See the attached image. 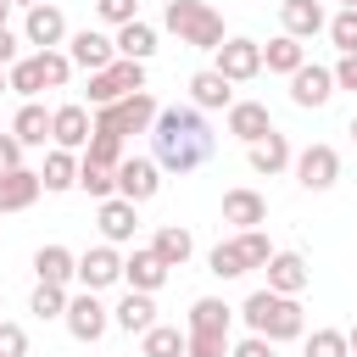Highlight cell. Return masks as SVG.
I'll list each match as a JSON object with an SVG mask.
<instances>
[{
  "instance_id": "27",
  "label": "cell",
  "mask_w": 357,
  "mask_h": 357,
  "mask_svg": "<svg viewBox=\"0 0 357 357\" xmlns=\"http://www.w3.org/2000/svg\"><path fill=\"white\" fill-rule=\"evenodd\" d=\"M151 251L167 262V268H184L190 262V251H195V240H190V229H178V223H167V229H156V240H151Z\"/></svg>"
},
{
  "instance_id": "53",
  "label": "cell",
  "mask_w": 357,
  "mask_h": 357,
  "mask_svg": "<svg viewBox=\"0 0 357 357\" xmlns=\"http://www.w3.org/2000/svg\"><path fill=\"white\" fill-rule=\"evenodd\" d=\"M6 6H11V0H0V28H6Z\"/></svg>"
},
{
  "instance_id": "20",
  "label": "cell",
  "mask_w": 357,
  "mask_h": 357,
  "mask_svg": "<svg viewBox=\"0 0 357 357\" xmlns=\"http://www.w3.org/2000/svg\"><path fill=\"white\" fill-rule=\"evenodd\" d=\"M190 95H195V112H229L234 106V84L223 73H212V67L190 78Z\"/></svg>"
},
{
  "instance_id": "54",
  "label": "cell",
  "mask_w": 357,
  "mask_h": 357,
  "mask_svg": "<svg viewBox=\"0 0 357 357\" xmlns=\"http://www.w3.org/2000/svg\"><path fill=\"white\" fill-rule=\"evenodd\" d=\"M0 89H11V84H6V67H0Z\"/></svg>"
},
{
  "instance_id": "33",
  "label": "cell",
  "mask_w": 357,
  "mask_h": 357,
  "mask_svg": "<svg viewBox=\"0 0 357 357\" xmlns=\"http://www.w3.org/2000/svg\"><path fill=\"white\" fill-rule=\"evenodd\" d=\"M234 251H240L245 273H251V268H268V257H273V245H268L262 229H240V234H234Z\"/></svg>"
},
{
  "instance_id": "2",
  "label": "cell",
  "mask_w": 357,
  "mask_h": 357,
  "mask_svg": "<svg viewBox=\"0 0 357 357\" xmlns=\"http://www.w3.org/2000/svg\"><path fill=\"white\" fill-rule=\"evenodd\" d=\"M240 318H245L251 335H262V340H296V335L307 329L301 301H296V296H273V290H251L245 307H240Z\"/></svg>"
},
{
  "instance_id": "49",
  "label": "cell",
  "mask_w": 357,
  "mask_h": 357,
  "mask_svg": "<svg viewBox=\"0 0 357 357\" xmlns=\"http://www.w3.org/2000/svg\"><path fill=\"white\" fill-rule=\"evenodd\" d=\"M346 351H351V357H357V324H351V329H346Z\"/></svg>"
},
{
  "instance_id": "37",
  "label": "cell",
  "mask_w": 357,
  "mask_h": 357,
  "mask_svg": "<svg viewBox=\"0 0 357 357\" xmlns=\"http://www.w3.org/2000/svg\"><path fill=\"white\" fill-rule=\"evenodd\" d=\"M28 312H33V318H61V312H67V290H61V284H39L33 301H28Z\"/></svg>"
},
{
  "instance_id": "29",
  "label": "cell",
  "mask_w": 357,
  "mask_h": 357,
  "mask_svg": "<svg viewBox=\"0 0 357 357\" xmlns=\"http://www.w3.org/2000/svg\"><path fill=\"white\" fill-rule=\"evenodd\" d=\"M301 61H307V50H301V39H290V33H279L273 45H262V67H268V73H284V78H290Z\"/></svg>"
},
{
  "instance_id": "28",
  "label": "cell",
  "mask_w": 357,
  "mask_h": 357,
  "mask_svg": "<svg viewBox=\"0 0 357 357\" xmlns=\"http://www.w3.org/2000/svg\"><path fill=\"white\" fill-rule=\"evenodd\" d=\"M117 329H128V335H145L151 324H156V307H151V296H139V290H128L123 301H117Z\"/></svg>"
},
{
  "instance_id": "11",
  "label": "cell",
  "mask_w": 357,
  "mask_h": 357,
  "mask_svg": "<svg viewBox=\"0 0 357 357\" xmlns=\"http://www.w3.org/2000/svg\"><path fill=\"white\" fill-rule=\"evenodd\" d=\"M67 61H73V67H84V73H106V67L117 61V45H112L106 33H95V28H84V33H73Z\"/></svg>"
},
{
  "instance_id": "19",
  "label": "cell",
  "mask_w": 357,
  "mask_h": 357,
  "mask_svg": "<svg viewBox=\"0 0 357 357\" xmlns=\"http://www.w3.org/2000/svg\"><path fill=\"white\" fill-rule=\"evenodd\" d=\"M22 33H28V45L56 50V45L67 39V17H61L56 6H33V11H28V22H22Z\"/></svg>"
},
{
  "instance_id": "5",
  "label": "cell",
  "mask_w": 357,
  "mask_h": 357,
  "mask_svg": "<svg viewBox=\"0 0 357 357\" xmlns=\"http://www.w3.org/2000/svg\"><path fill=\"white\" fill-rule=\"evenodd\" d=\"M145 89V61H112L106 73H89V106H112L123 95H139Z\"/></svg>"
},
{
  "instance_id": "42",
  "label": "cell",
  "mask_w": 357,
  "mask_h": 357,
  "mask_svg": "<svg viewBox=\"0 0 357 357\" xmlns=\"http://www.w3.org/2000/svg\"><path fill=\"white\" fill-rule=\"evenodd\" d=\"M39 73H45V89H61L67 73H73V61H67L61 50H39Z\"/></svg>"
},
{
  "instance_id": "9",
  "label": "cell",
  "mask_w": 357,
  "mask_h": 357,
  "mask_svg": "<svg viewBox=\"0 0 357 357\" xmlns=\"http://www.w3.org/2000/svg\"><path fill=\"white\" fill-rule=\"evenodd\" d=\"M61 318H67V335H73V340H84V346H89V340H100V335H106V324H112V312L95 301V290L73 296Z\"/></svg>"
},
{
  "instance_id": "6",
  "label": "cell",
  "mask_w": 357,
  "mask_h": 357,
  "mask_svg": "<svg viewBox=\"0 0 357 357\" xmlns=\"http://www.w3.org/2000/svg\"><path fill=\"white\" fill-rule=\"evenodd\" d=\"M212 56H218V67H212V73H223L229 84H245V78H257V73H262V45H257V39H223Z\"/></svg>"
},
{
  "instance_id": "47",
  "label": "cell",
  "mask_w": 357,
  "mask_h": 357,
  "mask_svg": "<svg viewBox=\"0 0 357 357\" xmlns=\"http://www.w3.org/2000/svg\"><path fill=\"white\" fill-rule=\"evenodd\" d=\"M335 89H351V95H357V56H340V67H335Z\"/></svg>"
},
{
  "instance_id": "16",
  "label": "cell",
  "mask_w": 357,
  "mask_h": 357,
  "mask_svg": "<svg viewBox=\"0 0 357 357\" xmlns=\"http://www.w3.org/2000/svg\"><path fill=\"white\" fill-rule=\"evenodd\" d=\"M167 262L156 257V251H134L128 262H123V279H128V290H139V296H151V290H162L167 284Z\"/></svg>"
},
{
  "instance_id": "23",
  "label": "cell",
  "mask_w": 357,
  "mask_h": 357,
  "mask_svg": "<svg viewBox=\"0 0 357 357\" xmlns=\"http://www.w3.org/2000/svg\"><path fill=\"white\" fill-rule=\"evenodd\" d=\"M112 45H117V56H123V61H151V50H156V28L134 17V22H123V28H117V39H112Z\"/></svg>"
},
{
  "instance_id": "44",
  "label": "cell",
  "mask_w": 357,
  "mask_h": 357,
  "mask_svg": "<svg viewBox=\"0 0 357 357\" xmlns=\"http://www.w3.org/2000/svg\"><path fill=\"white\" fill-rule=\"evenodd\" d=\"M95 11H100L106 22H117V28H123V22H134V11H139V0H95Z\"/></svg>"
},
{
  "instance_id": "24",
  "label": "cell",
  "mask_w": 357,
  "mask_h": 357,
  "mask_svg": "<svg viewBox=\"0 0 357 357\" xmlns=\"http://www.w3.org/2000/svg\"><path fill=\"white\" fill-rule=\"evenodd\" d=\"M134 201H123V195H112V201H100V234H106V245H117V240H134Z\"/></svg>"
},
{
  "instance_id": "39",
  "label": "cell",
  "mask_w": 357,
  "mask_h": 357,
  "mask_svg": "<svg viewBox=\"0 0 357 357\" xmlns=\"http://www.w3.org/2000/svg\"><path fill=\"white\" fill-rule=\"evenodd\" d=\"M307 357H351L346 351V329H312L307 335Z\"/></svg>"
},
{
  "instance_id": "17",
  "label": "cell",
  "mask_w": 357,
  "mask_h": 357,
  "mask_svg": "<svg viewBox=\"0 0 357 357\" xmlns=\"http://www.w3.org/2000/svg\"><path fill=\"white\" fill-rule=\"evenodd\" d=\"M279 22H284L290 39H312V33L329 28V17H324L318 0H284V6H279Z\"/></svg>"
},
{
  "instance_id": "40",
  "label": "cell",
  "mask_w": 357,
  "mask_h": 357,
  "mask_svg": "<svg viewBox=\"0 0 357 357\" xmlns=\"http://www.w3.org/2000/svg\"><path fill=\"white\" fill-rule=\"evenodd\" d=\"M212 273H218V279H240V273H245L234 240H218V245H212Z\"/></svg>"
},
{
  "instance_id": "48",
  "label": "cell",
  "mask_w": 357,
  "mask_h": 357,
  "mask_svg": "<svg viewBox=\"0 0 357 357\" xmlns=\"http://www.w3.org/2000/svg\"><path fill=\"white\" fill-rule=\"evenodd\" d=\"M11 61H17V33L0 28V67H11Z\"/></svg>"
},
{
  "instance_id": "34",
  "label": "cell",
  "mask_w": 357,
  "mask_h": 357,
  "mask_svg": "<svg viewBox=\"0 0 357 357\" xmlns=\"http://www.w3.org/2000/svg\"><path fill=\"white\" fill-rule=\"evenodd\" d=\"M6 84H11L17 95H28V100H33V95L45 89V73H39V56H28V61H11V73H6Z\"/></svg>"
},
{
  "instance_id": "38",
  "label": "cell",
  "mask_w": 357,
  "mask_h": 357,
  "mask_svg": "<svg viewBox=\"0 0 357 357\" xmlns=\"http://www.w3.org/2000/svg\"><path fill=\"white\" fill-rule=\"evenodd\" d=\"M329 39L340 56H357V11H335L329 17Z\"/></svg>"
},
{
  "instance_id": "15",
  "label": "cell",
  "mask_w": 357,
  "mask_h": 357,
  "mask_svg": "<svg viewBox=\"0 0 357 357\" xmlns=\"http://www.w3.org/2000/svg\"><path fill=\"white\" fill-rule=\"evenodd\" d=\"M229 134H234V139H245V145L268 139V134H273L268 106H262V100H234V106H229Z\"/></svg>"
},
{
  "instance_id": "3",
  "label": "cell",
  "mask_w": 357,
  "mask_h": 357,
  "mask_svg": "<svg viewBox=\"0 0 357 357\" xmlns=\"http://www.w3.org/2000/svg\"><path fill=\"white\" fill-rule=\"evenodd\" d=\"M162 22H167V28L178 33V45H190V50H218V45H223V17H218L206 0H167Z\"/></svg>"
},
{
  "instance_id": "10",
  "label": "cell",
  "mask_w": 357,
  "mask_h": 357,
  "mask_svg": "<svg viewBox=\"0 0 357 357\" xmlns=\"http://www.w3.org/2000/svg\"><path fill=\"white\" fill-rule=\"evenodd\" d=\"M340 178V156L329 151V145H307L301 156H296V184L301 190H329Z\"/></svg>"
},
{
  "instance_id": "25",
  "label": "cell",
  "mask_w": 357,
  "mask_h": 357,
  "mask_svg": "<svg viewBox=\"0 0 357 357\" xmlns=\"http://www.w3.org/2000/svg\"><path fill=\"white\" fill-rule=\"evenodd\" d=\"M229 318H234V307H223L218 296H201L190 307V335H229Z\"/></svg>"
},
{
  "instance_id": "43",
  "label": "cell",
  "mask_w": 357,
  "mask_h": 357,
  "mask_svg": "<svg viewBox=\"0 0 357 357\" xmlns=\"http://www.w3.org/2000/svg\"><path fill=\"white\" fill-rule=\"evenodd\" d=\"M22 351H28V329L0 318V357H22Z\"/></svg>"
},
{
  "instance_id": "4",
  "label": "cell",
  "mask_w": 357,
  "mask_h": 357,
  "mask_svg": "<svg viewBox=\"0 0 357 357\" xmlns=\"http://www.w3.org/2000/svg\"><path fill=\"white\" fill-rule=\"evenodd\" d=\"M156 112H162V106L139 89V95H123V100H112V106H95L89 123H95V134H117V139H123V134H145V128L156 123Z\"/></svg>"
},
{
  "instance_id": "21",
  "label": "cell",
  "mask_w": 357,
  "mask_h": 357,
  "mask_svg": "<svg viewBox=\"0 0 357 357\" xmlns=\"http://www.w3.org/2000/svg\"><path fill=\"white\" fill-rule=\"evenodd\" d=\"M223 223L257 229V223H268V201H262L257 190H229V195H223Z\"/></svg>"
},
{
  "instance_id": "35",
  "label": "cell",
  "mask_w": 357,
  "mask_h": 357,
  "mask_svg": "<svg viewBox=\"0 0 357 357\" xmlns=\"http://www.w3.org/2000/svg\"><path fill=\"white\" fill-rule=\"evenodd\" d=\"M84 162H95V167H112V173H117V162H123V139H117V134H89Z\"/></svg>"
},
{
  "instance_id": "14",
  "label": "cell",
  "mask_w": 357,
  "mask_h": 357,
  "mask_svg": "<svg viewBox=\"0 0 357 357\" xmlns=\"http://www.w3.org/2000/svg\"><path fill=\"white\" fill-rule=\"evenodd\" d=\"M78 279H84V290H106V284L123 279V257H117L112 245H89V251L78 257Z\"/></svg>"
},
{
  "instance_id": "7",
  "label": "cell",
  "mask_w": 357,
  "mask_h": 357,
  "mask_svg": "<svg viewBox=\"0 0 357 357\" xmlns=\"http://www.w3.org/2000/svg\"><path fill=\"white\" fill-rule=\"evenodd\" d=\"M329 95H335V73H329V67L301 61V67L290 73V100H296V106L318 112V106H329Z\"/></svg>"
},
{
  "instance_id": "36",
  "label": "cell",
  "mask_w": 357,
  "mask_h": 357,
  "mask_svg": "<svg viewBox=\"0 0 357 357\" xmlns=\"http://www.w3.org/2000/svg\"><path fill=\"white\" fill-rule=\"evenodd\" d=\"M78 184H84L95 201H112V195H117V173H112V167H95V162H78Z\"/></svg>"
},
{
  "instance_id": "52",
  "label": "cell",
  "mask_w": 357,
  "mask_h": 357,
  "mask_svg": "<svg viewBox=\"0 0 357 357\" xmlns=\"http://www.w3.org/2000/svg\"><path fill=\"white\" fill-rule=\"evenodd\" d=\"M340 11H357V0H340Z\"/></svg>"
},
{
  "instance_id": "30",
  "label": "cell",
  "mask_w": 357,
  "mask_h": 357,
  "mask_svg": "<svg viewBox=\"0 0 357 357\" xmlns=\"http://www.w3.org/2000/svg\"><path fill=\"white\" fill-rule=\"evenodd\" d=\"M11 134H17V145H45V139H50V112L28 100V106L17 112V123H11Z\"/></svg>"
},
{
  "instance_id": "32",
  "label": "cell",
  "mask_w": 357,
  "mask_h": 357,
  "mask_svg": "<svg viewBox=\"0 0 357 357\" xmlns=\"http://www.w3.org/2000/svg\"><path fill=\"white\" fill-rule=\"evenodd\" d=\"M139 351H145V357H184V329H173V324H151V329L139 335Z\"/></svg>"
},
{
  "instance_id": "26",
  "label": "cell",
  "mask_w": 357,
  "mask_h": 357,
  "mask_svg": "<svg viewBox=\"0 0 357 357\" xmlns=\"http://www.w3.org/2000/svg\"><path fill=\"white\" fill-rule=\"evenodd\" d=\"M251 167H257V173H268V178H273V173H284V167H290V139H284L279 128H273L268 139H257V145H251Z\"/></svg>"
},
{
  "instance_id": "22",
  "label": "cell",
  "mask_w": 357,
  "mask_h": 357,
  "mask_svg": "<svg viewBox=\"0 0 357 357\" xmlns=\"http://www.w3.org/2000/svg\"><path fill=\"white\" fill-rule=\"evenodd\" d=\"M33 273H39V284H67V279H78V257L67 245H39L33 251Z\"/></svg>"
},
{
  "instance_id": "1",
  "label": "cell",
  "mask_w": 357,
  "mask_h": 357,
  "mask_svg": "<svg viewBox=\"0 0 357 357\" xmlns=\"http://www.w3.org/2000/svg\"><path fill=\"white\" fill-rule=\"evenodd\" d=\"M151 139H156V167L167 173H195L212 156V128L195 106H162L151 123Z\"/></svg>"
},
{
  "instance_id": "46",
  "label": "cell",
  "mask_w": 357,
  "mask_h": 357,
  "mask_svg": "<svg viewBox=\"0 0 357 357\" xmlns=\"http://www.w3.org/2000/svg\"><path fill=\"white\" fill-rule=\"evenodd\" d=\"M11 167H22V145H17V134H0V173H11Z\"/></svg>"
},
{
  "instance_id": "50",
  "label": "cell",
  "mask_w": 357,
  "mask_h": 357,
  "mask_svg": "<svg viewBox=\"0 0 357 357\" xmlns=\"http://www.w3.org/2000/svg\"><path fill=\"white\" fill-rule=\"evenodd\" d=\"M11 6H28V11H33V6H45V0H11Z\"/></svg>"
},
{
  "instance_id": "31",
  "label": "cell",
  "mask_w": 357,
  "mask_h": 357,
  "mask_svg": "<svg viewBox=\"0 0 357 357\" xmlns=\"http://www.w3.org/2000/svg\"><path fill=\"white\" fill-rule=\"evenodd\" d=\"M39 184L56 195V190H73L78 184V162H73V151H50L45 156V167H39Z\"/></svg>"
},
{
  "instance_id": "51",
  "label": "cell",
  "mask_w": 357,
  "mask_h": 357,
  "mask_svg": "<svg viewBox=\"0 0 357 357\" xmlns=\"http://www.w3.org/2000/svg\"><path fill=\"white\" fill-rule=\"evenodd\" d=\"M346 134H351V145H357V117H351V128H346Z\"/></svg>"
},
{
  "instance_id": "12",
  "label": "cell",
  "mask_w": 357,
  "mask_h": 357,
  "mask_svg": "<svg viewBox=\"0 0 357 357\" xmlns=\"http://www.w3.org/2000/svg\"><path fill=\"white\" fill-rule=\"evenodd\" d=\"M89 134H95V123H89L84 106H56V112H50V139H56V151H84Z\"/></svg>"
},
{
  "instance_id": "41",
  "label": "cell",
  "mask_w": 357,
  "mask_h": 357,
  "mask_svg": "<svg viewBox=\"0 0 357 357\" xmlns=\"http://www.w3.org/2000/svg\"><path fill=\"white\" fill-rule=\"evenodd\" d=\"M184 357H229V335H190L184 329Z\"/></svg>"
},
{
  "instance_id": "45",
  "label": "cell",
  "mask_w": 357,
  "mask_h": 357,
  "mask_svg": "<svg viewBox=\"0 0 357 357\" xmlns=\"http://www.w3.org/2000/svg\"><path fill=\"white\" fill-rule=\"evenodd\" d=\"M229 357H273V340H262V335H245L240 346H229Z\"/></svg>"
},
{
  "instance_id": "13",
  "label": "cell",
  "mask_w": 357,
  "mask_h": 357,
  "mask_svg": "<svg viewBox=\"0 0 357 357\" xmlns=\"http://www.w3.org/2000/svg\"><path fill=\"white\" fill-rule=\"evenodd\" d=\"M262 273H268V290H273V296H301L307 279H312V268H307L296 251H273Z\"/></svg>"
},
{
  "instance_id": "8",
  "label": "cell",
  "mask_w": 357,
  "mask_h": 357,
  "mask_svg": "<svg viewBox=\"0 0 357 357\" xmlns=\"http://www.w3.org/2000/svg\"><path fill=\"white\" fill-rule=\"evenodd\" d=\"M156 190H162V167H156V162H145V156H123V162H117V195H123V201L139 206V201H151Z\"/></svg>"
},
{
  "instance_id": "18",
  "label": "cell",
  "mask_w": 357,
  "mask_h": 357,
  "mask_svg": "<svg viewBox=\"0 0 357 357\" xmlns=\"http://www.w3.org/2000/svg\"><path fill=\"white\" fill-rule=\"evenodd\" d=\"M39 173L33 167H11V173H0V212H22V206H33L39 201Z\"/></svg>"
}]
</instances>
